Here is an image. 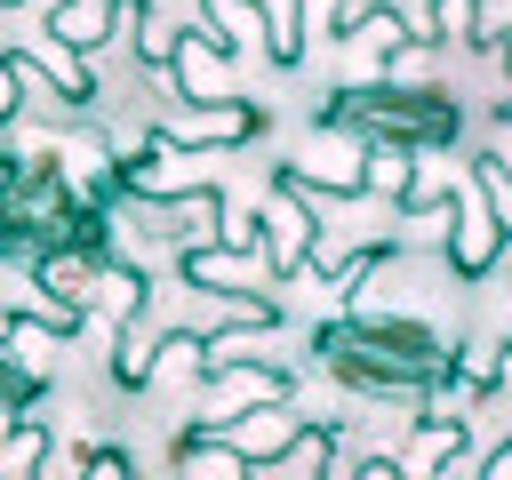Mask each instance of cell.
<instances>
[{
  "mask_svg": "<svg viewBox=\"0 0 512 480\" xmlns=\"http://www.w3.org/2000/svg\"><path fill=\"white\" fill-rule=\"evenodd\" d=\"M0 8H16V0H0Z\"/></svg>",
  "mask_w": 512,
  "mask_h": 480,
  "instance_id": "9a60e30c",
  "label": "cell"
},
{
  "mask_svg": "<svg viewBox=\"0 0 512 480\" xmlns=\"http://www.w3.org/2000/svg\"><path fill=\"white\" fill-rule=\"evenodd\" d=\"M424 40H472L480 48V0H432V32Z\"/></svg>",
  "mask_w": 512,
  "mask_h": 480,
  "instance_id": "9c48e42d",
  "label": "cell"
},
{
  "mask_svg": "<svg viewBox=\"0 0 512 480\" xmlns=\"http://www.w3.org/2000/svg\"><path fill=\"white\" fill-rule=\"evenodd\" d=\"M488 472H496V480H512V440H504V448L488 456Z\"/></svg>",
  "mask_w": 512,
  "mask_h": 480,
  "instance_id": "4fadbf2b",
  "label": "cell"
},
{
  "mask_svg": "<svg viewBox=\"0 0 512 480\" xmlns=\"http://www.w3.org/2000/svg\"><path fill=\"white\" fill-rule=\"evenodd\" d=\"M0 336H8V344H16V360H24V368L48 384V360H56V328H48V320H0Z\"/></svg>",
  "mask_w": 512,
  "mask_h": 480,
  "instance_id": "52a82bcc",
  "label": "cell"
},
{
  "mask_svg": "<svg viewBox=\"0 0 512 480\" xmlns=\"http://www.w3.org/2000/svg\"><path fill=\"white\" fill-rule=\"evenodd\" d=\"M480 168H488V176H512V104H504V128H496V144H488Z\"/></svg>",
  "mask_w": 512,
  "mask_h": 480,
  "instance_id": "8fae6325",
  "label": "cell"
},
{
  "mask_svg": "<svg viewBox=\"0 0 512 480\" xmlns=\"http://www.w3.org/2000/svg\"><path fill=\"white\" fill-rule=\"evenodd\" d=\"M96 272H104V256H96V248H56V256H40V264H32L40 296H48L64 320H80V312L96 304Z\"/></svg>",
  "mask_w": 512,
  "mask_h": 480,
  "instance_id": "5b68a950",
  "label": "cell"
},
{
  "mask_svg": "<svg viewBox=\"0 0 512 480\" xmlns=\"http://www.w3.org/2000/svg\"><path fill=\"white\" fill-rule=\"evenodd\" d=\"M336 8L344 0H296V40L312 32V40H336Z\"/></svg>",
  "mask_w": 512,
  "mask_h": 480,
  "instance_id": "30bf717a",
  "label": "cell"
},
{
  "mask_svg": "<svg viewBox=\"0 0 512 480\" xmlns=\"http://www.w3.org/2000/svg\"><path fill=\"white\" fill-rule=\"evenodd\" d=\"M8 176H16V160H0V192H8Z\"/></svg>",
  "mask_w": 512,
  "mask_h": 480,
  "instance_id": "5bb4252c",
  "label": "cell"
},
{
  "mask_svg": "<svg viewBox=\"0 0 512 480\" xmlns=\"http://www.w3.org/2000/svg\"><path fill=\"white\" fill-rule=\"evenodd\" d=\"M8 112H16V56L0 48V120H8Z\"/></svg>",
  "mask_w": 512,
  "mask_h": 480,
  "instance_id": "7c38bea8",
  "label": "cell"
},
{
  "mask_svg": "<svg viewBox=\"0 0 512 480\" xmlns=\"http://www.w3.org/2000/svg\"><path fill=\"white\" fill-rule=\"evenodd\" d=\"M288 176H304L320 192H368V144H344V128L320 120V144L304 160H288Z\"/></svg>",
  "mask_w": 512,
  "mask_h": 480,
  "instance_id": "277c9868",
  "label": "cell"
},
{
  "mask_svg": "<svg viewBox=\"0 0 512 480\" xmlns=\"http://www.w3.org/2000/svg\"><path fill=\"white\" fill-rule=\"evenodd\" d=\"M328 128L360 136V144H408V152H448L464 128V104L440 80H352L336 88V104L320 112Z\"/></svg>",
  "mask_w": 512,
  "mask_h": 480,
  "instance_id": "7a4b0ae2",
  "label": "cell"
},
{
  "mask_svg": "<svg viewBox=\"0 0 512 480\" xmlns=\"http://www.w3.org/2000/svg\"><path fill=\"white\" fill-rule=\"evenodd\" d=\"M264 248H272V272H280V280L304 272V264H312V216L288 208V200H272V208H264Z\"/></svg>",
  "mask_w": 512,
  "mask_h": 480,
  "instance_id": "8992f818",
  "label": "cell"
},
{
  "mask_svg": "<svg viewBox=\"0 0 512 480\" xmlns=\"http://www.w3.org/2000/svg\"><path fill=\"white\" fill-rule=\"evenodd\" d=\"M32 400H40V376H32V368L8 352V336H0V424H16Z\"/></svg>",
  "mask_w": 512,
  "mask_h": 480,
  "instance_id": "ba28073f",
  "label": "cell"
},
{
  "mask_svg": "<svg viewBox=\"0 0 512 480\" xmlns=\"http://www.w3.org/2000/svg\"><path fill=\"white\" fill-rule=\"evenodd\" d=\"M496 248H504V216H496V200H488L480 168H464V176H456V232H448V272H456V280H480V272L496 264Z\"/></svg>",
  "mask_w": 512,
  "mask_h": 480,
  "instance_id": "3957f363",
  "label": "cell"
},
{
  "mask_svg": "<svg viewBox=\"0 0 512 480\" xmlns=\"http://www.w3.org/2000/svg\"><path fill=\"white\" fill-rule=\"evenodd\" d=\"M312 352L328 376H344L352 392L368 400H440L448 376H456V352L440 328L424 320H400V312H344L328 328H312Z\"/></svg>",
  "mask_w": 512,
  "mask_h": 480,
  "instance_id": "6da1fadb",
  "label": "cell"
}]
</instances>
